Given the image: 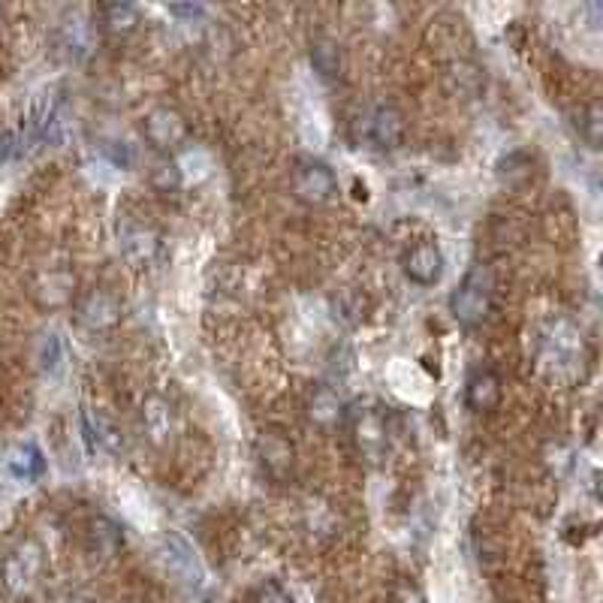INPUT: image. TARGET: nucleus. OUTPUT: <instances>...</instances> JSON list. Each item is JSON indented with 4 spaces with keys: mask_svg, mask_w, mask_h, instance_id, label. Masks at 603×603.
Masks as SVG:
<instances>
[{
    "mask_svg": "<svg viewBox=\"0 0 603 603\" xmlns=\"http://www.w3.org/2000/svg\"><path fill=\"white\" fill-rule=\"evenodd\" d=\"M534 172V160L525 154V151H510L498 160V178L510 187L516 184H525Z\"/></svg>",
    "mask_w": 603,
    "mask_h": 603,
    "instance_id": "b1692460",
    "label": "nucleus"
},
{
    "mask_svg": "<svg viewBox=\"0 0 603 603\" xmlns=\"http://www.w3.org/2000/svg\"><path fill=\"white\" fill-rule=\"evenodd\" d=\"M537 347L540 359L555 374L576 371V365L582 362V332L567 317H549L537 332Z\"/></svg>",
    "mask_w": 603,
    "mask_h": 603,
    "instance_id": "f03ea898",
    "label": "nucleus"
},
{
    "mask_svg": "<svg viewBox=\"0 0 603 603\" xmlns=\"http://www.w3.org/2000/svg\"><path fill=\"white\" fill-rule=\"evenodd\" d=\"M290 190L305 206H326L338 193V178L323 160L299 157L290 172Z\"/></svg>",
    "mask_w": 603,
    "mask_h": 603,
    "instance_id": "39448f33",
    "label": "nucleus"
},
{
    "mask_svg": "<svg viewBox=\"0 0 603 603\" xmlns=\"http://www.w3.org/2000/svg\"><path fill=\"white\" fill-rule=\"evenodd\" d=\"M100 28L112 37H127L139 28V10L133 4H106L97 10Z\"/></svg>",
    "mask_w": 603,
    "mask_h": 603,
    "instance_id": "6ab92c4d",
    "label": "nucleus"
},
{
    "mask_svg": "<svg viewBox=\"0 0 603 603\" xmlns=\"http://www.w3.org/2000/svg\"><path fill=\"white\" fill-rule=\"evenodd\" d=\"M395 603H423V597H420V591H417V588H411V585H401V588L395 591Z\"/></svg>",
    "mask_w": 603,
    "mask_h": 603,
    "instance_id": "bb28decb",
    "label": "nucleus"
},
{
    "mask_svg": "<svg viewBox=\"0 0 603 603\" xmlns=\"http://www.w3.org/2000/svg\"><path fill=\"white\" fill-rule=\"evenodd\" d=\"M257 456L266 468L269 477L275 480H287L293 474V465H296V450L293 444L278 435V432H263L260 441H257Z\"/></svg>",
    "mask_w": 603,
    "mask_h": 603,
    "instance_id": "f8f14e48",
    "label": "nucleus"
},
{
    "mask_svg": "<svg viewBox=\"0 0 603 603\" xmlns=\"http://www.w3.org/2000/svg\"><path fill=\"white\" fill-rule=\"evenodd\" d=\"M257 603H293V600L284 594V588H281V585L269 582V585H263V588L257 591Z\"/></svg>",
    "mask_w": 603,
    "mask_h": 603,
    "instance_id": "a878e982",
    "label": "nucleus"
},
{
    "mask_svg": "<svg viewBox=\"0 0 603 603\" xmlns=\"http://www.w3.org/2000/svg\"><path fill=\"white\" fill-rule=\"evenodd\" d=\"M353 447L368 462H383L389 453V420L380 408H356L347 414Z\"/></svg>",
    "mask_w": 603,
    "mask_h": 603,
    "instance_id": "423d86ee",
    "label": "nucleus"
},
{
    "mask_svg": "<svg viewBox=\"0 0 603 603\" xmlns=\"http://www.w3.org/2000/svg\"><path fill=\"white\" fill-rule=\"evenodd\" d=\"M115 233H118V248L133 269H151L157 263L163 239L151 221H145L139 215H121Z\"/></svg>",
    "mask_w": 603,
    "mask_h": 603,
    "instance_id": "20e7f679",
    "label": "nucleus"
},
{
    "mask_svg": "<svg viewBox=\"0 0 603 603\" xmlns=\"http://www.w3.org/2000/svg\"><path fill=\"white\" fill-rule=\"evenodd\" d=\"M142 429L151 444L166 447L175 435V408L163 395H148L142 401Z\"/></svg>",
    "mask_w": 603,
    "mask_h": 603,
    "instance_id": "ddd939ff",
    "label": "nucleus"
},
{
    "mask_svg": "<svg viewBox=\"0 0 603 603\" xmlns=\"http://www.w3.org/2000/svg\"><path fill=\"white\" fill-rule=\"evenodd\" d=\"M447 85H450V91H453L456 97L471 100V97H480V91L486 88V76H483V70H480L474 61L459 58V61L450 64Z\"/></svg>",
    "mask_w": 603,
    "mask_h": 603,
    "instance_id": "2eb2a0df",
    "label": "nucleus"
},
{
    "mask_svg": "<svg viewBox=\"0 0 603 603\" xmlns=\"http://www.w3.org/2000/svg\"><path fill=\"white\" fill-rule=\"evenodd\" d=\"M85 435L94 441V447H100V450H106L112 456L124 453V432L106 414H100V411H88L85 414Z\"/></svg>",
    "mask_w": 603,
    "mask_h": 603,
    "instance_id": "dca6fc26",
    "label": "nucleus"
},
{
    "mask_svg": "<svg viewBox=\"0 0 603 603\" xmlns=\"http://www.w3.org/2000/svg\"><path fill=\"white\" fill-rule=\"evenodd\" d=\"M4 462H7L10 474L19 480H37L46 471V459H43L40 447H34V444H13L7 450Z\"/></svg>",
    "mask_w": 603,
    "mask_h": 603,
    "instance_id": "f3484780",
    "label": "nucleus"
},
{
    "mask_svg": "<svg viewBox=\"0 0 603 603\" xmlns=\"http://www.w3.org/2000/svg\"><path fill=\"white\" fill-rule=\"evenodd\" d=\"M61 603H85V600H76V597H67V600H61Z\"/></svg>",
    "mask_w": 603,
    "mask_h": 603,
    "instance_id": "cd10ccee",
    "label": "nucleus"
},
{
    "mask_svg": "<svg viewBox=\"0 0 603 603\" xmlns=\"http://www.w3.org/2000/svg\"><path fill=\"white\" fill-rule=\"evenodd\" d=\"M58 46H61V52L70 58V61H82L91 49V31H88V25L79 19V16H73V19H67V22H61V28H58Z\"/></svg>",
    "mask_w": 603,
    "mask_h": 603,
    "instance_id": "aec40b11",
    "label": "nucleus"
},
{
    "mask_svg": "<svg viewBox=\"0 0 603 603\" xmlns=\"http://www.w3.org/2000/svg\"><path fill=\"white\" fill-rule=\"evenodd\" d=\"M405 115L392 103H371L356 118V139L374 151H395L405 142Z\"/></svg>",
    "mask_w": 603,
    "mask_h": 603,
    "instance_id": "7ed1b4c3",
    "label": "nucleus"
},
{
    "mask_svg": "<svg viewBox=\"0 0 603 603\" xmlns=\"http://www.w3.org/2000/svg\"><path fill=\"white\" fill-rule=\"evenodd\" d=\"M100 151L106 154V160L118 169H133L136 166V151L133 145L121 142V139H100Z\"/></svg>",
    "mask_w": 603,
    "mask_h": 603,
    "instance_id": "393cba45",
    "label": "nucleus"
},
{
    "mask_svg": "<svg viewBox=\"0 0 603 603\" xmlns=\"http://www.w3.org/2000/svg\"><path fill=\"white\" fill-rule=\"evenodd\" d=\"M332 314H335V320H341L344 326H359L362 320H365V296L359 293V290H353V287H344V290H338L335 296H332Z\"/></svg>",
    "mask_w": 603,
    "mask_h": 603,
    "instance_id": "5701e85b",
    "label": "nucleus"
},
{
    "mask_svg": "<svg viewBox=\"0 0 603 603\" xmlns=\"http://www.w3.org/2000/svg\"><path fill=\"white\" fill-rule=\"evenodd\" d=\"M492 302H495L492 269L483 263H474L459 281V287L450 293V314L456 317V323L474 329L492 314Z\"/></svg>",
    "mask_w": 603,
    "mask_h": 603,
    "instance_id": "f257e3e1",
    "label": "nucleus"
},
{
    "mask_svg": "<svg viewBox=\"0 0 603 603\" xmlns=\"http://www.w3.org/2000/svg\"><path fill=\"white\" fill-rule=\"evenodd\" d=\"M311 67H314V73L323 79V82H335V79H341V73H344V55H341V46L335 43V40H329V37H317L314 43H311Z\"/></svg>",
    "mask_w": 603,
    "mask_h": 603,
    "instance_id": "4468645a",
    "label": "nucleus"
},
{
    "mask_svg": "<svg viewBox=\"0 0 603 603\" xmlns=\"http://www.w3.org/2000/svg\"><path fill=\"white\" fill-rule=\"evenodd\" d=\"M401 269H405V275L417 287H435L444 278V254L432 242L411 245L405 251V257H401Z\"/></svg>",
    "mask_w": 603,
    "mask_h": 603,
    "instance_id": "9d476101",
    "label": "nucleus"
},
{
    "mask_svg": "<svg viewBox=\"0 0 603 603\" xmlns=\"http://www.w3.org/2000/svg\"><path fill=\"white\" fill-rule=\"evenodd\" d=\"M73 290H76V278L70 275V272H46L43 278H40V284H37V296H40V302L43 305H64V302H70L73 299Z\"/></svg>",
    "mask_w": 603,
    "mask_h": 603,
    "instance_id": "4be33fe9",
    "label": "nucleus"
},
{
    "mask_svg": "<svg viewBox=\"0 0 603 603\" xmlns=\"http://www.w3.org/2000/svg\"><path fill=\"white\" fill-rule=\"evenodd\" d=\"M76 320L88 332H112L121 323V299L106 287H91L76 299Z\"/></svg>",
    "mask_w": 603,
    "mask_h": 603,
    "instance_id": "6e6552de",
    "label": "nucleus"
},
{
    "mask_svg": "<svg viewBox=\"0 0 603 603\" xmlns=\"http://www.w3.org/2000/svg\"><path fill=\"white\" fill-rule=\"evenodd\" d=\"M347 401L341 398V392H335L332 386L320 383V386H311L308 398H305V417L311 426L323 429V432H332L338 426H347Z\"/></svg>",
    "mask_w": 603,
    "mask_h": 603,
    "instance_id": "1a4fd4ad",
    "label": "nucleus"
},
{
    "mask_svg": "<svg viewBox=\"0 0 603 603\" xmlns=\"http://www.w3.org/2000/svg\"><path fill=\"white\" fill-rule=\"evenodd\" d=\"M34 359H37V368H40L46 377H58V374L64 371V362H67L64 338H61L58 332H43V335L37 338Z\"/></svg>",
    "mask_w": 603,
    "mask_h": 603,
    "instance_id": "a211bd4d",
    "label": "nucleus"
},
{
    "mask_svg": "<svg viewBox=\"0 0 603 603\" xmlns=\"http://www.w3.org/2000/svg\"><path fill=\"white\" fill-rule=\"evenodd\" d=\"M504 398V386H501V377L492 371V368H477L471 371L468 383H465V401L474 414H492L498 411Z\"/></svg>",
    "mask_w": 603,
    "mask_h": 603,
    "instance_id": "9b49d317",
    "label": "nucleus"
},
{
    "mask_svg": "<svg viewBox=\"0 0 603 603\" xmlns=\"http://www.w3.org/2000/svg\"><path fill=\"white\" fill-rule=\"evenodd\" d=\"M573 127H576V133L582 136V142L588 148H600V139H603V106L597 100L579 106L573 112Z\"/></svg>",
    "mask_w": 603,
    "mask_h": 603,
    "instance_id": "412c9836",
    "label": "nucleus"
},
{
    "mask_svg": "<svg viewBox=\"0 0 603 603\" xmlns=\"http://www.w3.org/2000/svg\"><path fill=\"white\" fill-rule=\"evenodd\" d=\"M142 136L145 142L157 151V154H178L190 136V127L184 121V115L172 106H154L145 112L142 118Z\"/></svg>",
    "mask_w": 603,
    "mask_h": 603,
    "instance_id": "0eeeda50",
    "label": "nucleus"
}]
</instances>
